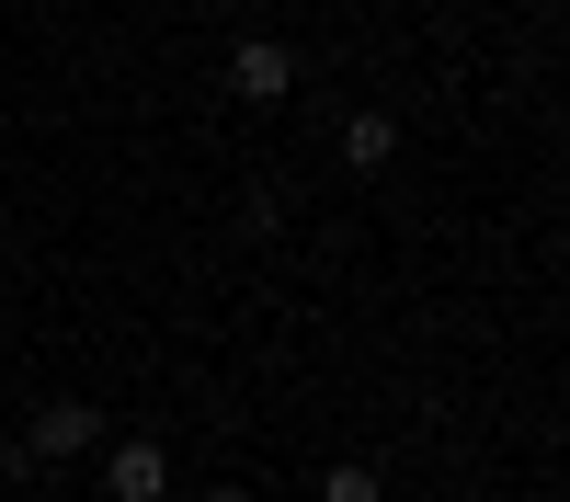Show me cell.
Instances as JSON below:
<instances>
[{"instance_id":"obj_3","label":"cell","mask_w":570,"mask_h":502,"mask_svg":"<svg viewBox=\"0 0 570 502\" xmlns=\"http://www.w3.org/2000/svg\"><path fill=\"white\" fill-rule=\"evenodd\" d=\"M104 491H115V502H160V491H171V469H160V445H149V434H126V445L104 456Z\"/></svg>"},{"instance_id":"obj_6","label":"cell","mask_w":570,"mask_h":502,"mask_svg":"<svg viewBox=\"0 0 570 502\" xmlns=\"http://www.w3.org/2000/svg\"><path fill=\"white\" fill-rule=\"evenodd\" d=\"M206 502H252V491H206Z\"/></svg>"},{"instance_id":"obj_5","label":"cell","mask_w":570,"mask_h":502,"mask_svg":"<svg viewBox=\"0 0 570 502\" xmlns=\"http://www.w3.org/2000/svg\"><path fill=\"white\" fill-rule=\"evenodd\" d=\"M320 502H389V491H376V469H331V480H320Z\"/></svg>"},{"instance_id":"obj_4","label":"cell","mask_w":570,"mask_h":502,"mask_svg":"<svg viewBox=\"0 0 570 502\" xmlns=\"http://www.w3.org/2000/svg\"><path fill=\"white\" fill-rule=\"evenodd\" d=\"M389 149H400V126H389V115H354V126H343V160H354V171H376Z\"/></svg>"},{"instance_id":"obj_1","label":"cell","mask_w":570,"mask_h":502,"mask_svg":"<svg viewBox=\"0 0 570 502\" xmlns=\"http://www.w3.org/2000/svg\"><path fill=\"white\" fill-rule=\"evenodd\" d=\"M228 91H240V104H285V91H297V46L285 35H240L228 46Z\"/></svg>"},{"instance_id":"obj_7","label":"cell","mask_w":570,"mask_h":502,"mask_svg":"<svg viewBox=\"0 0 570 502\" xmlns=\"http://www.w3.org/2000/svg\"><path fill=\"white\" fill-rule=\"evenodd\" d=\"M445 502H468V491H445Z\"/></svg>"},{"instance_id":"obj_2","label":"cell","mask_w":570,"mask_h":502,"mask_svg":"<svg viewBox=\"0 0 570 502\" xmlns=\"http://www.w3.org/2000/svg\"><path fill=\"white\" fill-rule=\"evenodd\" d=\"M80 445H104V411L91 400H46L23 423V456H80Z\"/></svg>"}]
</instances>
